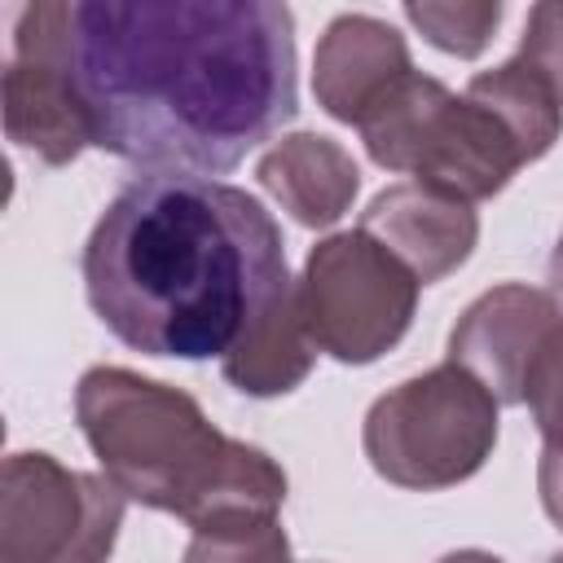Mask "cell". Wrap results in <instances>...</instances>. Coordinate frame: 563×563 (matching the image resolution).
Listing matches in <instances>:
<instances>
[{"instance_id":"13","label":"cell","mask_w":563,"mask_h":563,"mask_svg":"<svg viewBox=\"0 0 563 563\" xmlns=\"http://www.w3.org/2000/svg\"><path fill=\"white\" fill-rule=\"evenodd\" d=\"M317 361V343L303 325L299 286L290 282L233 343V352L220 361L224 378L246 396H286L295 391Z\"/></svg>"},{"instance_id":"16","label":"cell","mask_w":563,"mask_h":563,"mask_svg":"<svg viewBox=\"0 0 563 563\" xmlns=\"http://www.w3.org/2000/svg\"><path fill=\"white\" fill-rule=\"evenodd\" d=\"M405 18L444 53L453 57H479L501 22V4L497 0H422V4H405Z\"/></svg>"},{"instance_id":"15","label":"cell","mask_w":563,"mask_h":563,"mask_svg":"<svg viewBox=\"0 0 563 563\" xmlns=\"http://www.w3.org/2000/svg\"><path fill=\"white\" fill-rule=\"evenodd\" d=\"M185 563H290V537L277 515L229 519L216 528H198L185 545Z\"/></svg>"},{"instance_id":"5","label":"cell","mask_w":563,"mask_h":563,"mask_svg":"<svg viewBox=\"0 0 563 563\" xmlns=\"http://www.w3.org/2000/svg\"><path fill=\"white\" fill-rule=\"evenodd\" d=\"M365 457L396 488H453L497 444V400L462 365L444 361L378 396L365 413Z\"/></svg>"},{"instance_id":"11","label":"cell","mask_w":563,"mask_h":563,"mask_svg":"<svg viewBox=\"0 0 563 563\" xmlns=\"http://www.w3.org/2000/svg\"><path fill=\"white\" fill-rule=\"evenodd\" d=\"M4 132L48 167L79 158L92 128L70 75L44 53H13L4 70Z\"/></svg>"},{"instance_id":"8","label":"cell","mask_w":563,"mask_h":563,"mask_svg":"<svg viewBox=\"0 0 563 563\" xmlns=\"http://www.w3.org/2000/svg\"><path fill=\"white\" fill-rule=\"evenodd\" d=\"M563 325L559 299L550 290L506 282L484 290L449 334V361L471 369L497 405H523V383L545 347V339Z\"/></svg>"},{"instance_id":"9","label":"cell","mask_w":563,"mask_h":563,"mask_svg":"<svg viewBox=\"0 0 563 563\" xmlns=\"http://www.w3.org/2000/svg\"><path fill=\"white\" fill-rule=\"evenodd\" d=\"M405 75H413L405 35L369 13H339L317 40L312 92L339 123H361Z\"/></svg>"},{"instance_id":"22","label":"cell","mask_w":563,"mask_h":563,"mask_svg":"<svg viewBox=\"0 0 563 563\" xmlns=\"http://www.w3.org/2000/svg\"><path fill=\"white\" fill-rule=\"evenodd\" d=\"M550 563H563V550H559V554H554V559H550Z\"/></svg>"},{"instance_id":"4","label":"cell","mask_w":563,"mask_h":563,"mask_svg":"<svg viewBox=\"0 0 563 563\" xmlns=\"http://www.w3.org/2000/svg\"><path fill=\"white\" fill-rule=\"evenodd\" d=\"M365 154L387 172H409L413 185L462 202H484L523 167L515 136L493 110L466 92H449L431 75H405L361 123Z\"/></svg>"},{"instance_id":"14","label":"cell","mask_w":563,"mask_h":563,"mask_svg":"<svg viewBox=\"0 0 563 563\" xmlns=\"http://www.w3.org/2000/svg\"><path fill=\"white\" fill-rule=\"evenodd\" d=\"M466 97L501 119V128L515 136L523 163H537L541 154H550V145L563 132V101H559V92L519 53L510 62L493 66V70H479L466 84Z\"/></svg>"},{"instance_id":"21","label":"cell","mask_w":563,"mask_h":563,"mask_svg":"<svg viewBox=\"0 0 563 563\" xmlns=\"http://www.w3.org/2000/svg\"><path fill=\"white\" fill-rule=\"evenodd\" d=\"M440 563H501L497 554H484V550H457V554H444Z\"/></svg>"},{"instance_id":"1","label":"cell","mask_w":563,"mask_h":563,"mask_svg":"<svg viewBox=\"0 0 563 563\" xmlns=\"http://www.w3.org/2000/svg\"><path fill=\"white\" fill-rule=\"evenodd\" d=\"M13 53L53 57L92 145L158 176L233 172L299 110L277 0H48L22 9Z\"/></svg>"},{"instance_id":"17","label":"cell","mask_w":563,"mask_h":563,"mask_svg":"<svg viewBox=\"0 0 563 563\" xmlns=\"http://www.w3.org/2000/svg\"><path fill=\"white\" fill-rule=\"evenodd\" d=\"M523 405H528L545 449H563V325L537 352L528 383H523Z\"/></svg>"},{"instance_id":"3","label":"cell","mask_w":563,"mask_h":563,"mask_svg":"<svg viewBox=\"0 0 563 563\" xmlns=\"http://www.w3.org/2000/svg\"><path fill=\"white\" fill-rule=\"evenodd\" d=\"M75 418L106 479L128 501L167 510L194 532L277 515L286 501V471L264 449L229 440L189 391L158 378L97 365L75 387Z\"/></svg>"},{"instance_id":"10","label":"cell","mask_w":563,"mask_h":563,"mask_svg":"<svg viewBox=\"0 0 563 563\" xmlns=\"http://www.w3.org/2000/svg\"><path fill=\"white\" fill-rule=\"evenodd\" d=\"M361 233L383 242L427 286L471 260L479 220L471 202L405 180V185H387L383 194H374V202L361 216Z\"/></svg>"},{"instance_id":"6","label":"cell","mask_w":563,"mask_h":563,"mask_svg":"<svg viewBox=\"0 0 563 563\" xmlns=\"http://www.w3.org/2000/svg\"><path fill=\"white\" fill-rule=\"evenodd\" d=\"M295 286L317 352L369 365L405 339L422 282L383 242L352 229L321 238Z\"/></svg>"},{"instance_id":"2","label":"cell","mask_w":563,"mask_h":563,"mask_svg":"<svg viewBox=\"0 0 563 563\" xmlns=\"http://www.w3.org/2000/svg\"><path fill=\"white\" fill-rule=\"evenodd\" d=\"M290 286L286 242L264 202L207 176H136L84 246L101 325L145 356H229Z\"/></svg>"},{"instance_id":"19","label":"cell","mask_w":563,"mask_h":563,"mask_svg":"<svg viewBox=\"0 0 563 563\" xmlns=\"http://www.w3.org/2000/svg\"><path fill=\"white\" fill-rule=\"evenodd\" d=\"M537 488H541V506H545V515L563 528V449H541Z\"/></svg>"},{"instance_id":"7","label":"cell","mask_w":563,"mask_h":563,"mask_svg":"<svg viewBox=\"0 0 563 563\" xmlns=\"http://www.w3.org/2000/svg\"><path fill=\"white\" fill-rule=\"evenodd\" d=\"M123 493L48 453H9L0 471V563H106Z\"/></svg>"},{"instance_id":"18","label":"cell","mask_w":563,"mask_h":563,"mask_svg":"<svg viewBox=\"0 0 563 563\" xmlns=\"http://www.w3.org/2000/svg\"><path fill=\"white\" fill-rule=\"evenodd\" d=\"M519 57L528 66H537L550 88L559 92L563 101V0H545L528 13V31H523V44H519Z\"/></svg>"},{"instance_id":"12","label":"cell","mask_w":563,"mask_h":563,"mask_svg":"<svg viewBox=\"0 0 563 563\" xmlns=\"http://www.w3.org/2000/svg\"><path fill=\"white\" fill-rule=\"evenodd\" d=\"M255 176L282 202V211H290L303 229H330L334 220H343L361 189V172L352 154L321 132L282 136L260 158Z\"/></svg>"},{"instance_id":"20","label":"cell","mask_w":563,"mask_h":563,"mask_svg":"<svg viewBox=\"0 0 563 563\" xmlns=\"http://www.w3.org/2000/svg\"><path fill=\"white\" fill-rule=\"evenodd\" d=\"M550 290L563 299V233L554 242V255H550Z\"/></svg>"}]
</instances>
